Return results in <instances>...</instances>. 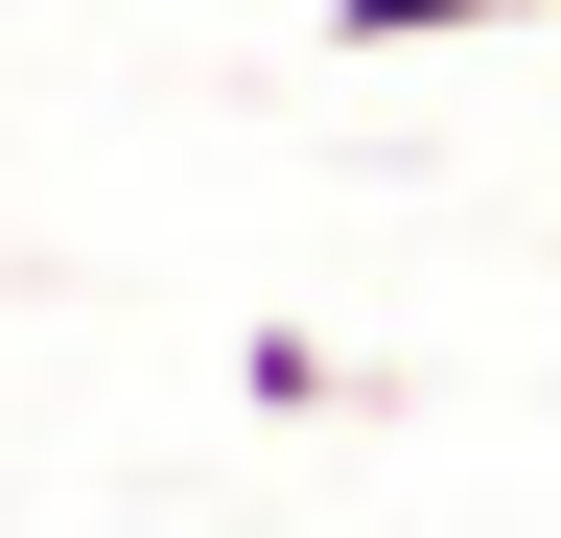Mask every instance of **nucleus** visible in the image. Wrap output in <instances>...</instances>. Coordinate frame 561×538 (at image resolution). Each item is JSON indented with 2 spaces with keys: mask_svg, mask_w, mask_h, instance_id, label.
Listing matches in <instances>:
<instances>
[{
  "mask_svg": "<svg viewBox=\"0 0 561 538\" xmlns=\"http://www.w3.org/2000/svg\"><path fill=\"white\" fill-rule=\"evenodd\" d=\"M234 375H257V422H351V352H328V328H257Z\"/></svg>",
  "mask_w": 561,
  "mask_h": 538,
  "instance_id": "f257e3e1",
  "label": "nucleus"
},
{
  "mask_svg": "<svg viewBox=\"0 0 561 538\" xmlns=\"http://www.w3.org/2000/svg\"><path fill=\"white\" fill-rule=\"evenodd\" d=\"M445 24H538V0H328V47H445Z\"/></svg>",
  "mask_w": 561,
  "mask_h": 538,
  "instance_id": "f03ea898",
  "label": "nucleus"
}]
</instances>
